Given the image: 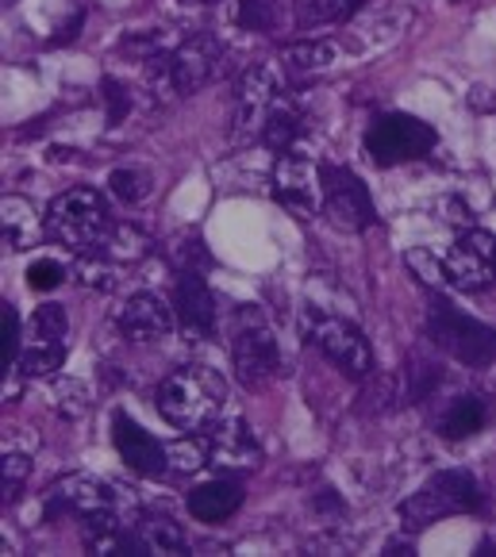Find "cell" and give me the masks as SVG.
Masks as SVG:
<instances>
[{"mask_svg":"<svg viewBox=\"0 0 496 557\" xmlns=\"http://www.w3.org/2000/svg\"><path fill=\"white\" fill-rule=\"evenodd\" d=\"M154 400L165 423L197 435V431H208L224 411L227 381L208 366H182L158 385Z\"/></svg>","mask_w":496,"mask_h":557,"instance_id":"cell-1","label":"cell"},{"mask_svg":"<svg viewBox=\"0 0 496 557\" xmlns=\"http://www.w3.org/2000/svg\"><path fill=\"white\" fill-rule=\"evenodd\" d=\"M488 419H493L488 396L458 393V396H450V400L443 404V411L435 416V431L447 438V443H462V438L481 435V431L488 426Z\"/></svg>","mask_w":496,"mask_h":557,"instance_id":"cell-19","label":"cell"},{"mask_svg":"<svg viewBox=\"0 0 496 557\" xmlns=\"http://www.w3.org/2000/svg\"><path fill=\"white\" fill-rule=\"evenodd\" d=\"M185 4H200V9H208V4H220V0H185Z\"/></svg>","mask_w":496,"mask_h":557,"instance_id":"cell-38","label":"cell"},{"mask_svg":"<svg viewBox=\"0 0 496 557\" xmlns=\"http://www.w3.org/2000/svg\"><path fill=\"white\" fill-rule=\"evenodd\" d=\"M142 542H147V554H185L189 539H185L182 523H174L170 516H154V511H139L135 516Z\"/></svg>","mask_w":496,"mask_h":557,"instance_id":"cell-24","label":"cell"},{"mask_svg":"<svg viewBox=\"0 0 496 557\" xmlns=\"http://www.w3.org/2000/svg\"><path fill=\"white\" fill-rule=\"evenodd\" d=\"M320 185H323V215L343 231H365L377 223V208L365 189V181L358 177L350 165L323 162L320 165Z\"/></svg>","mask_w":496,"mask_h":557,"instance_id":"cell-9","label":"cell"},{"mask_svg":"<svg viewBox=\"0 0 496 557\" xmlns=\"http://www.w3.org/2000/svg\"><path fill=\"white\" fill-rule=\"evenodd\" d=\"M438 385H443V366L423 354H412L405 369V404H423Z\"/></svg>","mask_w":496,"mask_h":557,"instance_id":"cell-27","label":"cell"},{"mask_svg":"<svg viewBox=\"0 0 496 557\" xmlns=\"http://www.w3.org/2000/svg\"><path fill=\"white\" fill-rule=\"evenodd\" d=\"M147 250H150V238L139 227H132V223H116V227L108 231L104 243L97 246V255H104L108 262H139Z\"/></svg>","mask_w":496,"mask_h":557,"instance_id":"cell-26","label":"cell"},{"mask_svg":"<svg viewBox=\"0 0 496 557\" xmlns=\"http://www.w3.org/2000/svg\"><path fill=\"white\" fill-rule=\"evenodd\" d=\"M185 508H189L193 519L200 523H224L235 511L243 508V484L235 476H215V481H204L197 488H189L185 496Z\"/></svg>","mask_w":496,"mask_h":557,"instance_id":"cell-20","label":"cell"},{"mask_svg":"<svg viewBox=\"0 0 496 557\" xmlns=\"http://www.w3.org/2000/svg\"><path fill=\"white\" fill-rule=\"evenodd\" d=\"M42 220H47V235L54 238V243L70 246V250H77V255L97 250V246L108 238V231L116 227L104 193L85 189V185L59 193V197L50 200Z\"/></svg>","mask_w":496,"mask_h":557,"instance_id":"cell-2","label":"cell"},{"mask_svg":"<svg viewBox=\"0 0 496 557\" xmlns=\"http://www.w3.org/2000/svg\"><path fill=\"white\" fill-rule=\"evenodd\" d=\"M100 100H104V108H108V127H116V123L132 112V92H127V85L116 82V77H104V82H100Z\"/></svg>","mask_w":496,"mask_h":557,"instance_id":"cell-35","label":"cell"},{"mask_svg":"<svg viewBox=\"0 0 496 557\" xmlns=\"http://www.w3.org/2000/svg\"><path fill=\"white\" fill-rule=\"evenodd\" d=\"M339 47L331 39H308V42H293L282 54V74L285 82H308V77L323 74V70L335 66Z\"/></svg>","mask_w":496,"mask_h":557,"instance_id":"cell-22","label":"cell"},{"mask_svg":"<svg viewBox=\"0 0 496 557\" xmlns=\"http://www.w3.org/2000/svg\"><path fill=\"white\" fill-rule=\"evenodd\" d=\"M300 135H305V115L297 112V104H289V100L282 97L270 108V115H265L262 143L270 150H277V154H285V150L297 147Z\"/></svg>","mask_w":496,"mask_h":557,"instance_id":"cell-23","label":"cell"},{"mask_svg":"<svg viewBox=\"0 0 496 557\" xmlns=\"http://www.w3.org/2000/svg\"><path fill=\"white\" fill-rule=\"evenodd\" d=\"M224 54L227 47L212 32H197L185 42H177L170 50V89L177 97H193L204 85H212L220 77V70H224Z\"/></svg>","mask_w":496,"mask_h":557,"instance_id":"cell-11","label":"cell"},{"mask_svg":"<svg viewBox=\"0 0 496 557\" xmlns=\"http://www.w3.org/2000/svg\"><path fill=\"white\" fill-rule=\"evenodd\" d=\"M273 197L297 220H315L323 208V185H320V165L312 158L285 150L273 165Z\"/></svg>","mask_w":496,"mask_h":557,"instance_id":"cell-12","label":"cell"},{"mask_svg":"<svg viewBox=\"0 0 496 557\" xmlns=\"http://www.w3.org/2000/svg\"><path fill=\"white\" fill-rule=\"evenodd\" d=\"M20 350H24V331H20V315L12 304H4V312H0V361L4 369H16Z\"/></svg>","mask_w":496,"mask_h":557,"instance_id":"cell-33","label":"cell"},{"mask_svg":"<svg viewBox=\"0 0 496 557\" xmlns=\"http://www.w3.org/2000/svg\"><path fill=\"white\" fill-rule=\"evenodd\" d=\"M108 189H112V197L124 200V205H139V200H147L150 189H154V177H150L147 170H135V165H127V170H112V177H108Z\"/></svg>","mask_w":496,"mask_h":557,"instance_id":"cell-30","label":"cell"},{"mask_svg":"<svg viewBox=\"0 0 496 557\" xmlns=\"http://www.w3.org/2000/svg\"><path fill=\"white\" fill-rule=\"evenodd\" d=\"M450 285L462 293H481L496 281V235L481 227H466L447 255Z\"/></svg>","mask_w":496,"mask_h":557,"instance_id":"cell-13","label":"cell"},{"mask_svg":"<svg viewBox=\"0 0 496 557\" xmlns=\"http://www.w3.org/2000/svg\"><path fill=\"white\" fill-rule=\"evenodd\" d=\"M438 147V135L431 123H423L420 115L408 112H385L370 123L365 132V154L373 158V165L393 170V165L420 162Z\"/></svg>","mask_w":496,"mask_h":557,"instance_id":"cell-7","label":"cell"},{"mask_svg":"<svg viewBox=\"0 0 496 557\" xmlns=\"http://www.w3.org/2000/svg\"><path fill=\"white\" fill-rule=\"evenodd\" d=\"M485 508V492L466 469H443V473L427 476L420 488L400 504V519L408 531H427L431 523L450 516H470V511Z\"/></svg>","mask_w":496,"mask_h":557,"instance_id":"cell-3","label":"cell"},{"mask_svg":"<svg viewBox=\"0 0 496 557\" xmlns=\"http://www.w3.org/2000/svg\"><path fill=\"white\" fill-rule=\"evenodd\" d=\"M282 82H285L282 66H273V62H258V66H250L247 74L239 77V85H235V112H232L235 143L250 139V135L262 139L265 115L282 100Z\"/></svg>","mask_w":496,"mask_h":557,"instance_id":"cell-10","label":"cell"},{"mask_svg":"<svg viewBox=\"0 0 496 557\" xmlns=\"http://www.w3.org/2000/svg\"><path fill=\"white\" fill-rule=\"evenodd\" d=\"M112 443H116L120 458L127 461V469H135L147 481H158V476L170 473V450L150 435L147 426L135 423L127 411H116L112 416Z\"/></svg>","mask_w":496,"mask_h":557,"instance_id":"cell-15","label":"cell"},{"mask_svg":"<svg viewBox=\"0 0 496 557\" xmlns=\"http://www.w3.org/2000/svg\"><path fill=\"white\" fill-rule=\"evenodd\" d=\"M305 335L331 366L347 373L350 381H365L377 373V358H373V346L362 331L355 327L343 315H327L323 308H308L305 312Z\"/></svg>","mask_w":496,"mask_h":557,"instance_id":"cell-6","label":"cell"},{"mask_svg":"<svg viewBox=\"0 0 496 557\" xmlns=\"http://www.w3.org/2000/svg\"><path fill=\"white\" fill-rule=\"evenodd\" d=\"M116 323H120V331H124V338H132V343H162V338H170V331H174L177 315H174V304H165L162 296L135 293V296H127V304L120 308Z\"/></svg>","mask_w":496,"mask_h":557,"instance_id":"cell-16","label":"cell"},{"mask_svg":"<svg viewBox=\"0 0 496 557\" xmlns=\"http://www.w3.org/2000/svg\"><path fill=\"white\" fill-rule=\"evenodd\" d=\"M365 0H293V20L300 32H315V27L350 20Z\"/></svg>","mask_w":496,"mask_h":557,"instance_id":"cell-25","label":"cell"},{"mask_svg":"<svg viewBox=\"0 0 496 557\" xmlns=\"http://www.w3.org/2000/svg\"><path fill=\"white\" fill-rule=\"evenodd\" d=\"M104 511H120V492L89 473L62 476L47 492V519H59V516L89 519V516H104Z\"/></svg>","mask_w":496,"mask_h":557,"instance_id":"cell-14","label":"cell"},{"mask_svg":"<svg viewBox=\"0 0 496 557\" xmlns=\"http://www.w3.org/2000/svg\"><path fill=\"white\" fill-rule=\"evenodd\" d=\"M405 265L423 281V285H435V288L450 285L447 258H435V250H427V246H412V250L405 255Z\"/></svg>","mask_w":496,"mask_h":557,"instance_id":"cell-31","label":"cell"},{"mask_svg":"<svg viewBox=\"0 0 496 557\" xmlns=\"http://www.w3.org/2000/svg\"><path fill=\"white\" fill-rule=\"evenodd\" d=\"M232 361H235V377H239V385L250 388V393L273 385V381L285 373L282 346H277L270 323H265V315L258 312L255 304L235 312V323H232Z\"/></svg>","mask_w":496,"mask_h":557,"instance_id":"cell-5","label":"cell"},{"mask_svg":"<svg viewBox=\"0 0 496 557\" xmlns=\"http://www.w3.org/2000/svg\"><path fill=\"white\" fill-rule=\"evenodd\" d=\"M174 315L189 338H212L215 331V296L200 273H182L174 285Z\"/></svg>","mask_w":496,"mask_h":557,"instance_id":"cell-17","label":"cell"},{"mask_svg":"<svg viewBox=\"0 0 496 557\" xmlns=\"http://www.w3.org/2000/svg\"><path fill=\"white\" fill-rule=\"evenodd\" d=\"M66 265L59 262V258H35L32 265H27V285L35 288V293H54L59 285H66Z\"/></svg>","mask_w":496,"mask_h":557,"instance_id":"cell-34","label":"cell"},{"mask_svg":"<svg viewBox=\"0 0 496 557\" xmlns=\"http://www.w3.org/2000/svg\"><path fill=\"white\" fill-rule=\"evenodd\" d=\"M208 454H212L215 466L224 469H255L262 461V446H258V438L250 435V426L239 416L224 419V423L215 419L208 426Z\"/></svg>","mask_w":496,"mask_h":557,"instance_id":"cell-18","label":"cell"},{"mask_svg":"<svg viewBox=\"0 0 496 557\" xmlns=\"http://www.w3.org/2000/svg\"><path fill=\"white\" fill-rule=\"evenodd\" d=\"M66 335H70V315L62 304H42L35 308L32 323H27L24 350H20L16 373L27 381L35 377H54L66 361Z\"/></svg>","mask_w":496,"mask_h":557,"instance_id":"cell-8","label":"cell"},{"mask_svg":"<svg viewBox=\"0 0 496 557\" xmlns=\"http://www.w3.org/2000/svg\"><path fill=\"white\" fill-rule=\"evenodd\" d=\"M427 338L431 346L447 354V358L462 361L466 369H485L496 361V323H481L466 315L462 308L435 296L427 308Z\"/></svg>","mask_w":496,"mask_h":557,"instance_id":"cell-4","label":"cell"},{"mask_svg":"<svg viewBox=\"0 0 496 557\" xmlns=\"http://www.w3.org/2000/svg\"><path fill=\"white\" fill-rule=\"evenodd\" d=\"M170 450V473H182V476H193L200 473V469L212 461V454H208V435H189V438H177V443L165 446Z\"/></svg>","mask_w":496,"mask_h":557,"instance_id":"cell-28","label":"cell"},{"mask_svg":"<svg viewBox=\"0 0 496 557\" xmlns=\"http://www.w3.org/2000/svg\"><path fill=\"white\" fill-rule=\"evenodd\" d=\"M0 235H4V246L12 255H24L47 235V220H39V212H35V205L27 197H4V205H0Z\"/></svg>","mask_w":496,"mask_h":557,"instance_id":"cell-21","label":"cell"},{"mask_svg":"<svg viewBox=\"0 0 496 557\" xmlns=\"http://www.w3.org/2000/svg\"><path fill=\"white\" fill-rule=\"evenodd\" d=\"M170 258H174V265L182 273H200V270L212 265V255H208L204 238H200L197 231H193V235L174 238V243H170Z\"/></svg>","mask_w":496,"mask_h":557,"instance_id":"cell-32","label":"cell"},{"mask_svg":"<svg viewBox=\"0 0 496 557\" xmlns=\"http://www.w3.org/2000/svg\"><path fill=\"white\" fill-rule=\"evenodd\" d=\"M54 400H59V411H66L70 419H77L89 408V393H85V385H77V381H59V385H54Z\"/></svg>","mask_w":496,"mask_h":557,"instance_id":"cell-37","label":"cell"},{"mask_svg":"<svg viewBox=\"0 0 496 557\" xmlns=\"http://www.w3.org/2000/svg\"><path fill=\"white\" fill-rule=\"evenodd\" d=\"M243 32H277L282 24V0H239L235 12Z\"/></svg>","mask_w":496,"mask_h":557,"instance_id":"cell-29","label":"cell"},{"mask_svg":"<svg viewBox=\"0 0 496 557\" xmlns=\"http://www.w3.org/2000/svg\"><path fill=\"white\" fill-rule=\"evenodd\" d=\"M27 473H32V466H27V458L24 454H9L4 458V469H0V496H4V504H12L20 496V488H24V481H27Z\"/></svg>","mask_w":496,"mask_h":557,"instance_id":"cell-36","label":"cell"}]
</instances>
